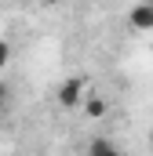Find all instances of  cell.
Returning <instances> with one entry per match:
<instances>
[{
	"mask_svg": "<svg viewBox=\"0 0 153 156\" xmlns=\"http://www.w3.org/2000/svg\"><path fill=\"white\" fill-rule=\"evenodd\" d=\"M88 153H91V156H124L120 149H117V142H110V138H95Z\"/></svg>",
	"mask_w": 153,
	"mask_h": 156,
	"instance_id": "3957f363",
	"label": "cell"
},
{
	"mask_svg": "<svg viewBox=\"0 0 153 156\" xmlns=\"http://www.w3.org/2000/svg\"><path fill=\"white\" fill-rule=\"evenodd\" d=\"M7 58H11V44H7V40H0V69L7 66Z\"/></svg>",
	"mask_w": 153,
	"mask_h": 156,
	"instance_id": "5b68a950",
	"label": "cell"
},
{
	"mask_svg": "<svg viewBox=\"0 0 153 156\" xmlns=\"http://www.w3.org/2000/svg\"><path fill=\"white\" fill-rule=\"evenodd\" d=\"M80 109H84V116H88V120H102L110 105H106L102 98H84V105H80Z\"/></svg>",
	"mask_w": 153,
	"mask_h": 156,
	"instance_id": "277c9868",
	"label": "cell"
},
{
	"mask_svg": "<svg viewBox=\"0 0 153 156\" xmlns=\"http://www.w3.org/2000/svg\"><path fill=\"white\" fill-rule=\"evenodd\" d=\"M128 22L131 29H153V4H135L128 11Z\"/></svg>",
	"mask_w": 153,
	"mask_h": 156,
	"instance_id": "7a4b0ae2",
	"label": "cell"
},
{
	"mask_svg": "<svg viewBox=\"0 0 153 156\" xmlns=\"http://www.w3.org/2000/svg\"><path fill=\"white\" fill-rule=\"evenodd\" d=\"M84 98H88L84 80L69 76V80H62V83H58V105H62V109H80V105H84Z\"/></svg>",
	"mask_w": 153,
	"mask_h": 156,
	"instance_id": "6da1fadb",
	"label": "cell"
},
{
	"mask_svg": "<svg viewBox=\"0 0 153 156\" xmlns=\"http://www.w3.org/2000/svg\"><path fill=\"white\" fill-rule=\"evenodd\" d=\"M4 102H7V87L0 83V109H4Z\"/></svg>",
	"mask_w": 153,
	"mask_h": 156,
	"instance_id": "8992f818",
	"label": "cell"
}]
</instances>
